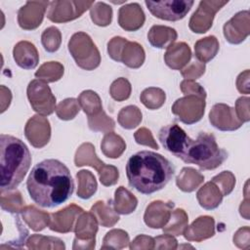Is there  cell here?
Returning <instances> with one entry per match:
<instances>
[{
	"label": "cell",
	"mask_w": 250,
	"mask_h": 250,
	"mask_svg": "<svg viewBox=\"0 0 250 250\" xmlns=\"http://www.w3.org/2000/svg\"><path fill=\"white\" fill-rule=\"evenodd\" d=\"M26 188L34 203L43 208H55L71 197L74 182L70 171L62 162L45 159L31 169Z\"/></svg>",
	"instance_id": "cell-1"
},
{
	"label": "cell",
	"mask_w": 250,
	"mask_h": 250,
	"mask_svg": "<svg viewBox=\"0 0 250 250\" xmlns=\"http://www.w3.org/2000/svg\"><path fill=\"white\" fill-rule=\"evenodd\" d=\"M175 174L173 164L150 150H141L130 156L126 164L129 186L143 194H152L170 182Z\"/></svg>",
	"instance_id": "cell-2"
},
{
	"label": "cell",
	"mask_w": 250,
	"mask_h": 250,
	"mask_svg": "<svg viewBox=\"0 0 250 250\" xmlns=\"http://www.w3.org/2000/svg\"><path fill=\"white\" fill-rule=\"evenodd\" d=\"M31 155L26 145L20 139L0 135V188L1 193L18 188L28 172Z\"/></svg>",
	"instance_id": "cell-3"
},
{
	"label": "cell",
	"mask_w": 250,
	"mask_h": 250,
	"mask_svg": "<svg viewBox=\"0 0 250 250\" xmlns=\"http://www.w3.org/2000/svg\"><path fill=\"white\" fill-rule=\"evenodd\" d=\"M227 158L228 152L219 147L215 136L204 132H200L195 140L189 138L180 156L185 163L195 164L202 170L216 169Z\"/></svg>",
	"instance_id": "cell-4"
},
{
	"label": "cell",
	"mask_w": 250,
	"mask_h": 250,
	"mask_svg": "<svg viewBox=\"0 0 250 250\" xmlns=\"http://www.w3.org/2000/svg\"><path fill=\"white\" fill-rule=\"evenodd\" d=\"M149 12L160 20L176 21L184 19L194 4L188 0H171V1H145Z\"/></svg>",
	"instance_id": "cell-5"
},
{
	"label": "cell",
	"mask_w": 250,
	"mask_h": 250,
	"mask_svg": "<svg viewBox=\"0 0 250 250\" xmlns=\"http://www.w3.org/2000/svg\"><path fill=\"white\" fill-rule=\"evenodd\" d=\"M158 140L166 150L180 158L186 148L189 137L178 124H169L160 129Z\"/></svg>",
	"instance_id": "cell-6"
}]
</instances>
